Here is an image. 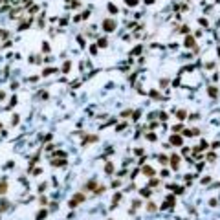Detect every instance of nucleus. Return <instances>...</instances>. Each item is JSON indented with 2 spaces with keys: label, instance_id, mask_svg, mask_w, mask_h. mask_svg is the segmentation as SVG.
I'll return each mask as SVG.
<instances>
[{
  "label": "nucleus",
  "instance_id": "f257e3e1",
  "mask_svg": "<svg viewBox=\"0 0 220 220\" xmlns=\"http://www.w3.org/2000/svg\"><path fill=\"white\" fill-rule=\"evenodd\" d=\"M103 26L106 28V31H112V29H114V22H112V20H105Z\"/></svg>",
  "mask_w": 220,
  "mask_h": 220
},
{
  "label": "nucleus",
  "instance_id": "f03ea898",
  "mask_svg": "<svg viewBox=\"0 0 220 220\" xmlns=\"http://www.w3.org/2000/svg\"><path fill=\"white\" fill-rule=\"evenodd\" d=\"M6 189H7V185H6V180H4V182L0 184V194H4V193H6Z\"/></svg>",
  "mask_w": 220,
  "mask_h": 220
},
{
  "label": "nucleus",
  "instance_id": "7ed1b4c3",
  "mask_svg": "<svg viewBox=\"0 0 220 220\" xmlns=\"http://www.w3.org/2000/svg\"><path fill=\"white\" fill-rule=\"evenodd\" d=\"M0 99H4V92H0Z\"/></svg>",
  "mask_w": 220,
  "mask_h": 220
},
{
  "label": "nucleus",
  "instance_id": "20e7f679",
  "mask_svg": "<svg viewBox=\"0 0 220 220\" xmlns=\"http://www.w3.org/2000/svg\"><path fill=\"white\" fill-rule=\"evenodd\" d=\"M0 127H2V125H0Z\"/></svg>",
  "mask_w": 220,
  "mask_h": 220
}]
</instances>
